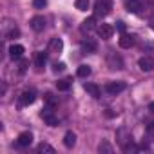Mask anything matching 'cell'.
Segmentation results:
<instances>
[{
	"label": "cell",
	"instance_id": "1",
	"mask_svg": "<svg viewBox=\"0 0 154 154\" xmlns=\"http://www.w3.org/2000/svg\"><path fill=\"white\" fill-rule=\"evenodd\" d=\"M125 9L140 17H149L152 13V2L150 0H125Z\"/></svg>",
	"mask_w": 154,
	"mask_h": 154
},
{
	"label": "cell",
	"instance_id": "2",
	"mask_svg": "<svg viewBox=\"0 0 154 154\" xmlns=\"http://www.w3.org/2000/svg\"><path fill=\"white\" fill-rule=\"evenodd\" d=\"M116 140H118L120 147H122L125 152H136V150H140V147H136V145L132 143V134H131L127 129H118Z\"/></svg>",
	"mask_w": 154,
	"mask_h": 154
},
{
	"label": "cell",
	"instance_id": "3",
	"mask_svg": "<svg viewBox=\"0 0 154 154\" xmlns=\"http://www.w3.org/2000/svg\"><path fill=\"white\" fill-rule=\"evenodd\" d=\"M2 36H4V40H15V38H18L20 36V29H18L17 22L6 18L4 24H2Z\"/></svg>",
	"mask_w": 154,
	"mask_h": 154
},
{
	"label": "cell",
	"instance_id": "4",
	"mask_svg": "<svg viewBox=\"0 0 154 154\" xmlns=\"http://www.w3.org/2000/svg\"><path fill=\"white\" fill-rule=\"evenodd\" d=\"M112 9V2L111 0H96L94 2V17H107Z\"/></svg>",
	"mask_w": 154,
	"mask_h": 154
},
{
	"label": "cell",
	"instance_id": "5",
	"mask_svg": "<svg viewBox=\"0 0 154 154\" xmlns=\"http://www.w3.org/2000/svg\"><path fill=\"white\" fill-rule=\"evenodd\" d=\"M107 65H109V69H112V71H120V69H123V60H122V56L116 54L114 51H109V54H107Z\"/></svg>",
	"mask_w": 154,
	"mask_h": 154
},
{
	"label": "cell",
	"instance_id": "6",
	"mask_svg": "<svg viewBox=\"0 0 154 154\" xmlns=\"http://www.w3.org/2000/svg\"><path fill=\"white\" fill-rule=\"evenodd\" d=\"M35 100H36V93H35L33 89H29V91H24V93L18 96V105H20V107H24V105H31Z\"/></svg>",
	"mask_w": 154,
	"mask_h": 154
},
{
	"label": "cell",
	"instance_id": "7",
	"mask_svg": "<svg viewBox=\"0 0 154 154\" xmlns=\"http://www.w3.org/2000/svg\"><path fill=\"white\" fill-rule=\"evenodd\" d=\"M42 118H44V122H45L47 125H51V127H56V125H58V118L54 116L51 105H47V107L42 111Z\"/></svg>",
	"mask_w": 154,
	"mask_h": 154
},
{
	"label": "cell",
	"instance_id": "8",
	"mask_svg": "<svg viewBox=\"0 0 154 154\" xmlns=\"http://www.w3.org/2000/svg\"><path fill=\"white\" fill-rule=\"evenodd\" d=\"M96 31H98L100 38H103V40H109V38L112 36V33H114V27H112L111 24H100V26L96 27Z\"/></svg>",
	"mask_w": 154,
	"mask_h": 154
},
{
	"label": "cell",
	"instance_id": "9",
	"mask_svg": "<svg viewBox=\"0 0 154 154\" xmlns=\"http://www.w3.org/2000/svg\"><path fill=\"white\" fill-rule=\"evenodd\" d=\"M8 53H9V58H11V60H22V56H24V45L13 44Z\"/></svg>",
	"mask_w": 154,
	"mask_h": 154
},
{
	"label": "cell",
	"instance_id": "10",
	"mask_svg": "<svg viewBox=\"0 0 154 154\" xmlns=\"http://www.w3.org/2000/svg\"><path fill=\"white\" fill-rule=\"evenodd\" d=\"M96 49H98V44H96L93 38H85V40L82 42V53L91 54V53H96Z\"/></svg>",
	"mask_w": 154,
	"mask_h": 154
},
{
	"label": "cell",
	"instance_id": "11",
	"mask_svg": "<svg viewBox=\"0 0 154 154\" xmlns=\"http://www.w3.org/2000/svg\"><path fill=\"white\" fill-rule=\"evenodd\" d=\"M31 29L33 31H36V33H40V31H44L45 29V18L44 17H33L31 18Z\"/></svg>",
	"mask_w": 154,
	"mask_h": 154
},
{
	"label": "cell",
	"instance_id": "12",
	"mask_svg": "<svg viewBox=\"0 0 154 154\" xmlns=\"http://www.w3.org/2000/svg\"><path fill=\"white\" fill-rule=\"evenodd\" d=\"M105 89H107V93H109V94H112V96H114V94H118V93L125 91V84H123V82H109Z\"/></svg>",
	"mask_w": 154,
	"mask_h": 154
},
{
	"label": "cell",
	"instance_id": "13",
	"mask_svg": "<svg viewBox=\"0 0 154 154\" xmlns=\"http://www.w3.org/2000/svg\"><path fill=\"white\" fill-rule=\"evenodd\" d=\"M98 26H96V18L94 17H89V18H85L84 22H82V26H80V29H82V33H91L93 29H96Z\"/></svg>",
	"mask_w": 154,
	"mask_h": 154
},
{
	"label": "cell",
	"instance_id": "14",
	"mask_svg": "<svg viewBox=\"0 0 154 154\" xmlns=\"http://www.w3.org/2000/svg\"><path fill=\"white\" fill-rule=\"evenodd\" d=\"M138 65H140L141 71H147V72H149V71L154 69V58H150V56H143V58H140Z\"/></svg>",
	"mask_w": 154,
	"mask_h": 154
},
{
	"label": "cell",
	"instance_id": "15",
	"mask_svg": "<svg viewBox=\"0 0 154 154\" xmlns=\"http://www.w3.org/2000/svg\"><path fill=\"white\" fill-rule=\"evenodd\" d=\"M118 44H120V47L129 49V47H132V45H134V36H132V35H125V33H123V35L120 36Z\"/></svg>",
	"mask_w": 154,
	"mask_h": 154
},
{
	"label": "cell",
	"instance_id": "16",
	"mask_svg": "<svg viewBox=\"0 0 154 154\" xmlns=\"http://www.w3.org/2000/svg\"><path fill=\"white\" fill-rule=\"evenodd\" d=\"M62 49H63V42H62V38H53V40L49 42V51H51V53L60 54Z\"/></svg>",
	"mask_w": 154,
	"mask_h": 154
},
{
	"label": "cell",
	"instance_id": "17",
	"mask_svg": "<svg viewBox=\"0 0 154 154\" xmlns=\"http://www.w3.org/2000/svg\"><path fill=\"white\" fill-rule=\"evenodd\" d=\"M17 143H18L20 147H29V145L33 143V134H31V132H22V134L18 136Z\"/></svg>",
	"mask_w": 154,
	"mask_h": 154
},
{
	"label": "cell",
	"instance_id": "18",
	"mask_svg": "<svg viewBox=\"0 0 154 154\" xmlns=\"http://www.w3.org/2000/svg\"><path fill=\"white\" fill-rule=\"evenodd\" d=\"M63 145H65L67 149H72V147L76 145V134H74L72 131H67V132H65V136H63Z\"/></svg>",
	"mask_w": 154,
	"mask_h": 154
},
{
	"label": "cell",
	"instance_id": "19",
	"mask_svg": "<svg viewBox=\"0 0 154 154\" xmlns=\"http://www.w3.org/2000/svg\"><path fill=\"white\" fill-rule=\"evenodd\" d=\"M84 89H85V91L94 98V100H98V98H100V87H98V85H94V84H85V85H84Z\"/></svg>",
	"mask_w": 154,
	"mask_h": 154
},
{
	"label": "cell",
	"instance_id": "20",
	"mask_svg": "<svg viewBox=\"0 0 154 154\" xmlns=\"http://www.w3.org/2000/svg\"><path fill=\"white\" fill-rule=\"evenodd\" d=\"M112 150H114V149H112V145H111L109 141H102V143L98 145V152H100V154H112Z\"/></svg>",
	"mask_w": 154,
	"mask_h": 154
},
{
	"label": "cell",
	"instance_id": "21",
	"mask_svg": "<svg viewBox=\"0 0 154 154\" xmlns=\"http://www.w3.org/2000/svg\"><path fill=\"white\" fill-rule=\"evenodd\" d=\"M35 62H36V65H38V67H44V65L47 63V53H44V51L36 53V56H35Z\"/></svg>",
	"mask_w": 154,
	"mask_h": 154
},
{
	"label": "cell",
	"instance_id": "22",
	"mask_svg": "<svg viewBox=\"0 0 154 154\" xmlns=\"http://www.w3.org/2000/svg\"><path fill=\"white\" fill-rule=\"evenodd\" d=\"M76 74H78L80 78H87V76L91 74V67L84 63V65H80V67H78V71H76Z\"/></svg>",
	"mask_w": 154,
	"mask_h": 154
},
{
	"label": "cell",
	"instance_id": "23",
	"mask_svg": "<svg viewBox=\"0 0 154 154\" xmlns=\"http://www.w3.org/2000/svg\"><path fill=\"white\" fill-rule=\"evenodd\" d=\"M56 89H58V91H69V89H71V80L65 78V80L56 82Z\"/></svg>",
	"mask_w": 154,
	"mask_h": 154
},
{
	"label": "cell",
	"instance_id": "24",
	"mask_svg": "<svg viewBox=\"0 0 154 154\" xmlns=\"http://www.w3.org/2000/svg\"><path fill=\"white\" fill-rule=\"evenodd\" d=\"M74 6L78 11H87L89 9V0H74Z\"/></svg>",
	"mask_w": 154,
	"mask_h": 154
},
{
	"label": "cell",
	"instance_id": "25",
	"mask_svg": "<svg viewBox=\"0 0 154 154\" xmlns=\"http://www.w3.org/2000/svg\"><path fill=\"white\" fill-rule=\"evenodd\" d=\"M36 150H38L40 154H42V152H49V154H53V152H54V149H53L49 143H40V145L36 147Z\"/></svg>",
	"mask_w": 154,
	"mask_h": 154
},
{
	"label": "cell",
	"instance_id": "26",
	"mask_svg": "<svg viewBox=\"0 0 154 154\" xmlns=\"http://www.w3.org/2000/svg\"><path fill=\"white\" fill-rule=\"evenodd\" d=\"M33 6H35L36 9H44V8L47 6V0H33Z\"/></svg>",
	"mask_w": 154,
	"mask_h": 154
},
{
	"label": "cell",
	"instance_id": "27",
	"mask_svg": "<svg viewBox=\"0 0 154 154\" xmlns=\"http://www.w3.org/2000/svg\"><path fill=\"white\" fill-rule=\"evenodd\" d=\"M27 65H29V62H27V60H22V62H20V67H18V72L24 74V72L27 71Z\"/></svg>",
	"mask_w": 154,
	"mask_h": 154
},
{
	"label": "cell",
	"instance_id": "28",
	"mask_svg": "<svg viewBox=\"0 0 154 154\" xmlns=\"http://www.w3.org/2000/svg\"><path fill=\"white\" fill-rule=\"evenodd\" d=\"M45 102H47V103H49L51 107L58 103V100H56V98H53V94H45Z\"/></svg>",
	"mask_w": 154,
	"mask_h": 154
},
{
	"label": "cell",
	"instance_id": "29",
	"mask_svg": "<svg viewBox=\"0 0 154 154\" xmlns=\"http://www.w3.org/2000/svg\"><path fill=\"white\" fill-rule=\"evenodd\" d=\"M65 69V63H62V62H56L54 65H53V71L54 72H58V71H63Z\"/></svg>",
	"mask_w": 154,
	"mask_h": 154
},
{
	"label": "cell",
	"instance_id": "30",
	"mask_svg": "<svg viewBox=\"0 0 154 154\" xmlns=\"http://www.w3.org/2000/svg\"><path fill=\"white\" fill-rule=\"evenodd\" d=\"M147 134H149L150 138H154V122H150V123L147 125Z\"/></svg>",
	"mask_w": 154,
	"mask_h": 154
},
{
	"label": "cell",
	"instance_id": "31",
	"mask_svg": "<svg viewBox=\"0 0 154 154\" xmlns=\"http://www.w3.org/2000/svg\"><path fill=\"white\" fill-rule=\"evenodd\" d=\"M116 114H118V112H114L112 109H107V111H105V116H107V118H114Z\"/></svg>",
	"mask_w": 154,
	"mask_h": 154
},
{
	"label": "cell",
	"instance_id": "32",
	"mask_svg": "<svg viewBox=\"0 0 154 154\" xmlns=\"http://www.w3.org/2000/svg\"><path fill=\"white\" fill-rule=\"evenodd\" d=\"M116 29L123 33V31H125V24H123V22H118V24H116Z\"/></svg>",
	"mask_w": 154,
	"mask_h": 154
},
{
	"label": "cell",
	"instance_id": "33",
	"mask_svg": "<svg viewBox=\"0 0 154 154\" xmlns=\"http://www.w3.org/2000/svg\"><path fill=\"white\" fill-rule=\"evenodd\" d=\"M149 111H150V112H154V102H152V103L149 105Z\"/></svg>",
	"mask_w": 154,
	"mask_h": 154
},
{
	"label": "cell",
	"instance_id": "34",
	"mask_svg": "<svg viewBox=\"0 0 154 154\" xmlns=\"http://www.w3.org/2000/svg\"><path fill=\"white\" fill-rule=\"evenodd\" d=\"M150 24H152V29H154V17H152V20H150Z\"/></svg>",
	"mask_w": 154,
	"mask_h": 154
}]
</instances>
